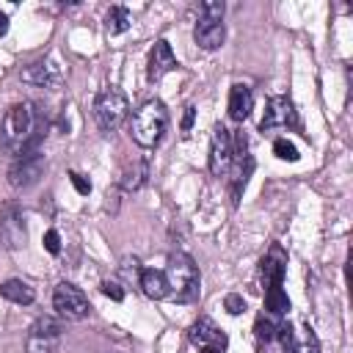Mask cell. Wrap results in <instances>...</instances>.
<instances>
[{
  "label": "cell",
  "mask_w": 353,
  "mask_h": 353,
  "mask_svg": "<svg viewBox=\"0 0 353 353\" xmlns=\"http://www.w3.org/2000/svg\"><path fill=\"white\" fill-rule=\"evenodd\" d=\"M44 138V121L33 102H17L6 110L0 124V146L11 152L14 157L39 152V143Z\"/></svg>",
  "instance_id": "cell-1"
},
{
  "label": "cell",
  "mask_w": 353,
  "mask_h": 353,
  "mask_svg": "<svg viewBox=\"0 0 353 353\" xmlns=\"http://www.w3.org/2000/svg\"><path fill=\"white\" fill-rule=\"evenodd\" d=\"M165 127H168V110H165V105L160 99L143 102L132 116V138L143 149L157 146L163 132H165Z\"/></svg>",
  "instance_id": "cell-2"
},
{
  "label": "cell",
  "mask_w": 353,
  "mask_h": 353,
  "mask_svg": "<svg viewBox=\"0 0 353 353\" xmlns=\"http://www.w3.org/2000/svg\"><path fill=\"white\" fill-rule=\"evenodd\" d=\"M165 281H168V292L176 301H193L199 295V268L188 254H171L168 265H165Z\"/></svg>",
  "instance_id": "cell-3"
},
{
  "label": "cell",
  "mask_w": 353,
  "mask_h": 353,
  "mask_svg": "<svg viewBox=\"0 0 353 353\" xmlns=\"http://www.w3.org/2000/svg\"><path fill=\"white\" fill-rule=\"evenodd\" d=\"M127 110H130L127 97H124V91L116 88V85L102 88V91L97 94V99H94V119H97L99 130H105V132L121 127V121L127 119Z\"/></svg>",
  "instance_id": "cell-4"
},
{
  "label": "cell",
  "mask_w": 353,
  "mask_h": 353,
  "mask_svg": "<svg viewBox=\"0 0 353 353\" xmlns=\"http://www.w3.org/2000/svg\"><path fill=\"white\" fill-rule=\"evenodd\" d=\"M52 306H55V312L61 314V317H66V320H83V317H88V298H85V292L80 290V287H74L72 281H61L58 287H55V292H52Z\"/></svg>",
  "instance_id": "cell-5"
},
{
  "label": "cell",
  "mask_w": 353,
  "mask_h": 353,
  "mask_svg": "<svg viewBox=\"0 0 353 353\" xmlns=\"http://www.w3.org/2000/svg\"><path fill=\"white\" fill-rule=\"evenodd\" d=\"M58 342H61V323L52 317H39L28 331L25 347L28 353H55Z\"/></svg>",
  "instance_id": "cell-6"
},
{
  "label": "cell",
  "mask_w": 353,
  "mask_h": 353,
  "mask_svg": "<svg viewBox=\"0 0 353 353\" xmlns=\"http://www.w3.org/2000/svg\"><path fill=\"white\" fill-rule=\"evenodd\" d=\"M41 171H44V157L39 152H30V154H22L11 163L8 182H11V188H30L39 182Z\"/></svg>",
  "instance_id": "cell-7"
},
{
  "label": "cell",
  "mask_w": 353,
  "mask_h": 353,
  "mask_svg": "<svg viewBox=\"0 0 353 353\" xmlns=\"http://www.w3.org/2000/svg\"><path fill=\"white\" fill-rule=\"evenodd\" d=\"M276 336L281 339L284 353H320L317 336H314V331L309 325H303L301 331H295L290 323H284V325L276 328Z\"/></svg>",
  "instance_id": "cell-8"
},
{
  "label": "cell",
  "mask_w": 353,
  "mask_h": 353,
  "mask_svg": "<svg viewBox=\"0 0 353 353\" xmlns=\"http://www.w3.org/2000/svg\"><path fill=\"white\" fill-rule=\"evenodd\" d=\"M232 135H229V130L223 127V124H218L215 130H212V143H210V171L215 174V176H221V174H226L229 171V165H232Z\"/></svg>",
  "instance_id": "cell-9"
},
{
  "label": "cell",
  "mask_w": 353,
  "mask_h": 353,
  "mask_svg": "<svg viewBox=\"0 0 353 353\" xmlns=\"http://www.w3.org/2000/svg\"><path fill=\"white\" fill-rule=\"evenodd\" d=\"M284 270H287V254H284V248L279 243H273L268 248V254L262 256V262H259V276H262L265 290L273 287V284H281L284 281Z\"/></svg>",
  "instance_id": "cell-10"
},
{
  "label": "cell",
  "mask_w": 353,
  "mask_h": 353,
  "mask_svg": "<svg viewBox=\"0 0 353 353\" xmlns=\"http://www.w3.org/2000/svg\"><path fill=\"white\" fill-rule=\"evenodd\" d=\"M149 69H146V77L154 83V80H160L165 72H171V69H176V58H174V50H171V44L165 41V39H160V41H154V47H152V52H149V63H146Z\"/></svg>",
  "instance_id": "cell-11"
},
{
  "label": "cell",
  "mask_w": 353,
  "mask_h": 353,
  "mask_svg": "<svg viewBox=\"0 0 353 353\" xmlns=\"http://www.w3.org/2000/svg\"><path fill=\"white\" fill-rule=\"evenodd\" d=\"M190 342L199 347H218L226 350V334L210 320V317H199L190 328Z\"/></svg>",
  "instance_id": "cell-12"
},
{
  "label": "cell",
  "mask_w": 353,
  "mask_h": 353,
  "mask_svg": "<svg viewBox=\"0 0 353 353\" xmlns=\"http://www.w3.org/2000/svg\"><path fill=\"white\" fill-rule=\"evenodd\" d=\"M295 119V110H292V102L287 97H273L268 99V108H265V116L259 121V130H273V127H287L292 124Z\"/></svg>",
  "instance_id": "cell-13"
},
{
  "label": "cell",
  "mask_w": 353,
  "mask_h": 353,
  "mask_svg": "<svg viewBox=\"0 0 353 353\" xmlns=\"http://www.w3.org/2000/svg\"><path fill=\"white\" fill-rule=\"evenodd\" d=\"M232 163H234V171H232V196H234V201H237V199H240V190L245 188L248 174H251V168H254V160H251V154L245 152V138H243V135H237V152H232Z\"/></svg>",
  "instance_id": "cell-14"
},
{
  "label": "cell",
  "mask_w": 353,
  "mask_h": 353,
  "mask_svg": "<svg viewBox=\"0 0 353 353\" xmlns=\"http://www.w3.org/2000/svg\"><path fill=\"white\" fill-rule=\"evenodd\" d=\"M0 240L8 245V248H17L25 243V223H22V215L17 212L14 204H8L3 212H0Z\"/></svg>",
  "instance_id": "cell-15"
},
{
  "label": "cell",
  "mask_w": 353,
  "mask_h": 353,
  "mask_svg": "<svg viewBox=\"0 0 353 353\" xmlns=\"http://www.w3.org/2000/svg\"><path fill=\"white\" fill-rule=\"evenodd\" d=\"M223 36H226V30H223V22H221V19H215V17H201V19L196 22L193 39H196V44H199L201 50H218V47L223 44Z\"/></svg>",
  "instance_id": "cell-16"
},
{
  "label": "cell",
  "mask_w": 353,
  "mask_h": 353,
  "mask_svg": "<svg viewBox=\"0 0 353 353\" xmlns=\"http://www.w3.org/2000/svg\"><path fill=\"white\" fill-rule=\"evenodd\" d=\"M251 108H254L251 88L243 85V83H234L232 91H229V119L232 121H245L251 116Z\"/></svg>",
  "instance_id": "cell-17"
},
{
  "label": "cell",
  "mask_w": 353,
  "mask_h": 353,
  "mask_svg": "<svg viewBox=\"0 0 353 353\" xmlns=\"http://www.w3.org/2000/svg\"><path fill=\"white\" fill-rule=\"evenodd\" d=\"M141 287H143V292H146L149 298H154V301H163V298L171 295V292H168L165 273H163V270H154V268L141 270Z\"/></svg>",
  "instance_id": "cell-18"
},
{
  "label": "cell",
  "mask_w": 353,
  "mask_h": 353,
  "mask_svg": "<svg viewBox=\"0 0 353 353\" xmlns=\"http://www.w3.org/2000/svg\"><path fill=\"white\" fill-rule=\"evenodd\" d=\"M0 295H3L6 301H11V303H22V306L33 303V298H36L33 287H30L28 281H22V279H8V281H3V284H0Z\"/></svg>",
  "instance_id": "cell-19"
},
{
  "label": "cell",
  "mask_w": 353,
  "mask_h": 353,
  "mask_svg": "<svg viewBox=\"0 0 353 353\" xmlns=\"http://www.w3.org/2000/svg\"><path fill=\"white\" fill-rule=\"evenodd\" d=\"M265 309H268L270 317H281V314H287V309H290V298H287V292L281 290V284H273V287L265 290Z\"/></svg>",
  "instance_id": "cell-20"
},
{
  "label": "cell",
  "mask_w": 353,
  "mask_h": 353,
  "mask_svg": "<svg viewBox=\"0 0 353 353\" xmlns=\"http://www.w3.org/2000/svg\"><path fill=\"white\" fill-rule=\"evenodd\" d=\"M19 77H22V83H30V85H47L52 80V66L44 63V61L30 63V66H25L19 72Z\"/></svg>",
  "instance_id": "cell-21"
},
{
  "label": "cell",
  "mask_w": 353,
  "mask_h": 353,
  "mask_svg": "<svg viewBox=\"0 0 353 353\" xmlns=\"http://www.w3.org/2000/svg\"><path fill=\"white\" fill-rule=\"evenodd\" d=\"M105 28H108L110 36L124 33V30L130 28V11H127L124 6H113V8L108 11V17H105Z\"/></svg>",
  "instance_id": "cell-22"
},
{
  "label": "cell",
  "mask_w": 353,
  "mask_h": 353,
  "mask_svg": "<svg viewBox=\"0 0 353 353\" xmlns=\"http://www.w3.org/2000/svg\"><path fill=\"white\" fill-rule=\"evenodd\" d=\"M276 328H279V325L270 320V314H268V317H265V314H262V317H256V325H254V331H256V339H259V342H268V339H273V336H276Z\"/></svg>",
  "instance_id": "cell-23"
},
{
  "label": "cell",
  "mask_w": 353,
  "mask_h": 353,
  "mask_svg": "<svg viewBox=\"0 0 353 353\" xmlns=\"http://www.w3.org/2000/svg\"><path fill=\"white\" fill-rule=\"evenodd\" d=\"M273 154H276L279 160H290V163H295V160H298V149H295L287 138H279V141L273 143Z\"/></svg>",
  "instance_id": "cell-24"
},
{
  "label": "cell",
  "mask_w": 353,
  "mask_h": 353,
  "mask_svg": "<svg viewBox=\"0 0 353 353\" xmlns=\"http://www.w3.org/2000/svg\"><path fill=\"white\" fill-rule=\"evenodd\" d=\"M223 306H226L229 314H243V312H245V301H243V295H237V292H229V295L223 298Z\"/></svg>",
  "instance_id": "cell-25"
},
{
  "label": "cell",
  "mask_w": 353,
  "mask_h": 353,
  "mask_svg": "<svg viewBox=\"0 0 353 353\" xmlns=\"http://www.w3.org/2000/svg\"><path fill=\"white\" fill-rule=\"evenodd\" d=\"M102 295H108L110 301H124V287H121L119 281L105 279V281H102Z\"/></svg>",
  "instance_id": "cell-26"
},
{
  "label": "cell",
  "mask_w": 353,
  "mask_h": 353,
  "mask_svg": "<svg viewBox=\"0 0 353 353\" xmlns=\"http://www.w3.org/2000/svg\"><path fill=\"white\" fill-rule=\"evenodd\" d=\"M69 179H72V185H74V190H77L80 196H88V193H91V182H88L83 174L72 171V174H69Z\"/></svg>",
  "instance_id": "cell-27"
},
{
  "label": "cell",
  "mask_w": 353,
  "mask_h": 353,
  "mask_svg": "<svg viewBox=\"0 0 353 353\" xmlns=\"http://www.w3.org/2000/svg\"><path fill=\"white\" fill-rule=\"evenodd\" d=\"M44 248H47L50 254H58V251H61V234H58L55 229H50V232L44 234Z\"/></svg>",
  "instance_id": "cell-28"
},
{
  "label": "cell",
  "mask_w": 353,
  "mask_h": 353,
  "mask_svg": "<svg viewBox=\"0 0 353 353\" xmlns=\"http://www.w3.org/2000/svg\"><path fill=\"white\" fill-rule=\"evenodd\" d=\"M193 119H196V108L188 105V108H185V116H182V130H185V132L193 127Z\"/></svg>",
  "instance_id": "cell-29"
},
{
  "label": "cell",
  "mask_w": 353,
  "mask_h": 353,
  "mask_svg": "<svg viewBox=\"0 0 353 353\" xmlns=\"http://www.w3.org/2000/svg\"><path fill=\"white\" fill-rule=\"evenodd\" d=\"M8 33V17L0 11V36H6Z\"/></svg>",
  "instance_id": "cell-30"
},
{
  "label": "cell",
  "mask_w": 353,
  "mask_h": 353,
  "mask_svg": "<svg viewBox=\"0 0 353 353\" xmlns=\"http://www.w3.org/2000/svg\"><path fill=\"white\" fill-rule=\"evenodd\" d=\"M199 353H223V350H218V347H201Z\"/></svg>",
  "instance_id": "cell-31"
}]
</instances>
